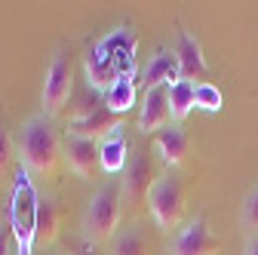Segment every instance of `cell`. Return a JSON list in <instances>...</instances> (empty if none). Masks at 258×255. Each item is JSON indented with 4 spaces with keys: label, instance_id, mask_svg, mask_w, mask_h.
<instances>
[{
    "label": "cell",
    "instance_id": "6da1fadb",
    "mask_svg": "<svg viewBox=\"0 0 258 255\" xmlns=\"http://www.w3.org/2000/svg\"><path fill=\"white\" fill-rule=\"evenodd\" d=\"M16 151H19V160L31 175H40V178H52L58 169V157L61 142L52 130V123L46 114H34L22 123V130L16 136Z\"/></svg>",
    "mask_w": 258,
    "mask_h": 255
},
{
    "label": "cell",
    "instance_id": "7a4b0ae2",
    "mask_svg": "<svg viewBox=\"0 0 258 255\" xmlns=\"http://www.w3.org/2000/svg\"><path fill=\"white\" fill-rule=\"evenodd\" d=\"M37 206H40V194L34 187V178L25 166H19L13 197H10V234L16 237V255H34Z\"/></svg>",
    "mask_w": 258,
    "mask_h": 255
},
{
    "label": "cell",
    "instance_id": "3957f363",
    "mask_svg": "<svg viewBox=\"0 0 258 255\" xmlns=\"http://www.w3.org/2000/svg\"><path fill=\"white\" fill-rule=\"evenodd\" d=\"M123 181L111 178L105 184L95 187V194L89 197V206L83 212V240L89 243H105L114 237L117 225H120V212H123Z\"/></svg>",
    "mask_w": 258,
    "mask_h": 255
},
{
    "label": "cell",
    "instance_id": "277c9868",
    "mask_svg": "<svg viewBox=\"0 0 258 255\" xmlns=\"http://www.w3.org/2000/svg\"><path fill=\"white\" fill-rule=\"evenodd\" d=\"M148 209L160 231H175L184 218V187L175 175H160L148 194Z\"/></svg>",
    "mask_w": 258,
    "mask_h": 255
},
{
    "label": "cell",
    "instance_id": "5b68a950",
    "mask_svg": "<svg viewBox=\"0 0 258 255\" xmlns=\"http://www.w3.org/2000/svg\"><path fill=\"white\" fill-rule=\"evenodd\" d=\"M74 92V61L68 52H55L46 65V77H43V114L55 117L64 105H68Z\"/></svg>",
    "mask_w": 258,
    "mask_h": 255
},
{
    "label": "cell",
    "instance_id": "8992f818",
    "mask_svg": "<svg viewBox=\"0 0 258 255\" xmlns=\"http://www.w3.org/2000/svg\"><path fill=\"white\" fill-rule=\"evenodd\" d=\"M99 43H102V49L111 55V61L117 65V74L136 80V68H139V58H136L139 37H136V31L129 28V25H120V28L108 31Z\"/></svg>",
    "mask_w": 258,
    "mask_h": 255
},
{
    "label": "cell",
    "instance_id": "52a82bcc",
    "mask_svg": "<svg viewBox=\"0 0 258 255\" xmlns=\"http://www.w3.org/2000/svg\"><path fill=\"white\" fill-rule=\"evenodd\" d=\"M172 255H218V237L212 234L206 215L190 218L172 240Z\"/></svg>",
    "mask_w": 258,
    "mask_h": 255
},
{
    "label": "cell",
    "instance_id": "ba28073f",
    "mask_svg": "<svg viewBox=\"0 0 258 255\" xmlns=\"http://www.w3.org/2000/svg\"><path fill=\"white\" fill-rule=\"evenodd\" d=\"M123 126L120 114H114L108 105H95L89 114H77L68 123V136L77 139H89V142H105L111 133H117Z\"/></svg>",
    "mask_w": 258,
    "mask_h": 255
},
{
    "label": "cell",
    "instance_id": "9c48e42d",
    "mask_svg": "<svg viewBox=\"0 0 258 255\" xmlns=\"http://www.w3.org/2000/svg\"><path fill=\"white\" fill-rule=\"evenodd\" d=\"M64 160H68L71 172L80 175L83 181H95V172L102 169L99 160V142H89V139H77V136H64Z\"/></svg>",
    "mask_w": 258,
    "mask_h": 255
},
{
    "label": "cell",
    "instance_id": "30bf717a",
    "mask_svg": "<svg viewBox=\"0 0 258 255\" xmlns=\"http://www.w3.org/2000/svg\"><path fill=\"white\" fill-rule=\"evenodd\" d=\"M157 181V172H154V160L151 154H139L133 163L126 166V178H123V200L126 203H148V194Z\"/></svg>",
    "mask_w": 258,
    "mask_h": 255
},
{
    "label": "cell",
    "instance_id": "8fae6325",
    "mask_svg": "<svg viewBox=\"0 0 258 255\" xmlns=\"http://www.w3.org/2000/svg\"><path fill=\"white\" fill-rule=\"evenodd\" d=\"M172 111H169V86H154L145 92V102L139 108V130L142 133H160L169 126Z\"/></svg>",
    "mask_w": 258,
    "mask_h": 255
},
{
    "label": "cell",
    "instance_id": "7c38bea8",
    "mask_svg": "<svg viewBox=\"0 0 258 255\" xmlns=\"http://www.w3.org/2000/svg\"><path fill=\"white\" fill-rule=\"evenodd\" d=\"M175 58H178V74L181 80H200L206 83V74H209V65L203 58V46L197 37H190L187 31H181L178 34V46H175Z\"/></svg>",
    "mask_w": 258,
    "mask_h": 255
},
{
    "label": "cell",
    "instance_id": "4fadbf2b",
    "mask_svg": "<svg viewBox=\"0 0 258 255\" xmlns=\"http://www.w3.org/2000/svg\"><path fill=\"white\" fill-rule=\"evenodd\" d=\"M83 68H86V83H89V89L102 92V95H105V92H108V89H111V86L120 80V74H117V65L111 61V55L102 49V43L89 46Z\"/></svg>",
    "mask_w": 258,
    "mask_h": 255
},
{
    "label": "cell",
    "instance_id": "5bb4252c",
    "mask_svg": "<svg viewBox=\"0 0 258 255\" xmlns=\"http://www.w3.org/2000/svg\"><path fill=\"white\" fill-rule=\"evenodd\" d=\"M178 80H181V74H178V58H175V52H169V49L160 46L151 55V61L145 65V74H142L145 92L154 89V86H172Z\"/></svg>",
    "mask_w": 258,
    "mask_h": 255
},
{
    "label": "cell",
    "instance_id": "9a60e30c",
    "mask_svg": "<svg viewBox=\"0 0 258 255\" xmlns=\"http://www.w3.org/2000/svg\"><path fill=\"white\" fill-rule=\"evenodd\" d=\"M154 148H157V154L163 157V163H169V166H178V163H184V157H187V133L181 130L178 123H169V126H163L160 133H154Z\"/></svg>",
    "mask_w": 258,
    "mask_h": 255
},
{
    "label": "cell",
    "instance_id": "2e32d148",
    "mask_svg": "<svg viewBox=\"0 0 258 255\" xmlns=\"http://www.w3.org/2000/svg\"><path fill=\"white\" fill-rule=\"evenodd\" d=\"M99 160H102V172L108 175H117L126 169V160H129V142H126V133L123 126L117 133H111L105 142H99Z\"/></svg>",
    "mask_w": 258,
    "mask_h": 255
},
{
    "label": "cell",
    "instance_id": "e0dca14e",
    "mask_svg": "<svg viewBox=\"0 0 258 255\" xmlns=\"http://www.w3.org/2000/svg\"><path fill=\"white\" fill-rule=\"evenodd\" d=\"M58 228H61V206L52 194H46L40 197V206H37V240L52 243L58 237Z\"/></svg>",
    "mask_w": 258,
    "mask_h": 255
},
{
    "label": "cell",
    "instance_id": "ac0fdd59",
    "mask_svg": "<svg viewBox=\"0 0 258 255\" xmlns=\"http://www.w3.org/2000/svg\"><path fill=\"white\" fill-rule=\"evenodd\" d=\"M136 102H139V86H136L133 77H120V80L105 92V105H108L114 114H120V117H123L126 111H133Z\"/></svg>",
    "mask_w": 258,
    "mask_h": 255
},
{
    "label": "cell",
    "instance_id": "d6986e66",
    "mask_svg": "<svg viewBox=\"0 0 258 255\" xmlns=\"http://www.w3.org/2000/svg\"><path fill=\"white\" fill-rule=\"evenodd\" d=\"M194 92H197V83H190V80H178V83L169 86V111H172L175 123H184L190 117V111L197 108Z\"/></svg>",
    "mask_w": 258,
    "mask_h": 255
},
{
    "label": "cell",
    "instance_id": "ffe728a7",
    "mask_svg": "<svg viewBox=\"0 0 258 255\" xmlns=\"http://www.w3.org/2000/svg\"><path fill=\"white\" fill-rule=\"evenodd\" d=\"M111 255H148V240L136 231H120V237L111 240Z\"/></svg>",
    "mask_w": 258,
    "mask_h": 255
},
{
    "label": "cell",
    "instance_id": "44dd1931",
    "mask_svg": "<svg viewBox=\"0 0 258 255\" xmlns=\"http://www.w3.org/2000/svg\"><path fill=\"white\" fill-rule=\"evenodd\" d=\"M194 102H197L200 111L206 114H218L224 108V95L215 83H197V92H194Z\"/></svg>",
    "mask_w": 258,
    "mask_h": 255
},
{
    "label": "cell",
    "instance_id": "7402d4cb",
    "mask_svg": "<svg viewBox=\"0 0 258 255\" xmlns=\"http://www.w3.org/2000/svg\"><path fill=\"white\" fill-rule=\"evenodd\" d=\"M240 225L249 228V231H258V187L243 200V209H240Z\"/></svg>",
    "mask_w": 258,
    "mask_h": 255
},
{
    "label": "cell",
    "instance_id": "603a6c76",
    "mask_svg": "<svg viewBox=\"0 0 258 255\" xmlns=\"http://www.w3.org/2000/svg\"><path fill=\"white\" fill-rule=\"evenodd\" d=\"M10 163H13V142H10L7 130L0 126V175L10 169Z\"/></svg>",
    "mask_w": 258,
    "mask_h": 255
},
{
    "label": "cell",
    "instance_id": "cb8c5ba5",
    "mask_svg": "<svg viewBox=\"0 0 258 255\" xmlns=\"http://www.w3.org/2000/svg\"><path fill=\"white\" fill-rule=\"evenodd\" d=\"M71 255H99V246H95V243H89V240H77L74 246H71Z\"/></svg>",
    "mask_w": 258,
    "mask_h": 255
},
{
    "label": "cell",
    "instance_id": "d4e9b609",
    "mask_svg": "<svg viewBox=\"0 0 258 255\" xmlns=\"http://www.w3.org/2000/svg\"><path fill=\"white\" fill-rule=\"evenodd\" d=\"M0 255H10V225L0 228Z\"/></svg>",
    "mask_w": 258,
    "mask_h": 255
},
{
    "label": "cell",
    "instance_id": "484cf974",
    "mask_svg": "<svg viewBox=\"0 0 258 255\" xmlns=\"http://www.w3.org/2000/svg\"><path fill=\"white\" fill-rule=\"evenodd\" d=\"M246 255H258V240H249L246 243Z\"/></svg>",
    "mask_w": 258,
    "mask_h": 255
}]
</instances>
